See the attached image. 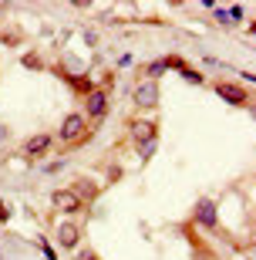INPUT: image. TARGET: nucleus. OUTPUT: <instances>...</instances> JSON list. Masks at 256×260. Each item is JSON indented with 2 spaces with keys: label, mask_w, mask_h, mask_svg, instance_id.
Wrapping results in <instances>:
<instances>
[{
  "label": "nucleus",
  "mask_w": 256,
  "mask_h": 260,
  "mask_svg": "<svg viewBox=\"0 0 256 260\" xmlns=\"http://www.w3.org/2000/svg\"><path fill=\"white\" fill-rule=\"evenodd\" d=\"M91 128L95 125H91L81 112H71V115L61 122V128H57V139L64 145H85L88 139H91Z\"/></svg>",
  "instance_id": "obj_1"
},
{
  "label": "nucleus",
  "mask_w": 256,
  "mask_h": 260,
  "mask_svg": "<svg viewBox=\"0 0 256 260\" xmlns=\"http://www.w3.org/2000/svg\"><path fill=\"white\" fill-rule=\"evenodd\" d=\"M81 115L91 122V125L98 128V122H101L104 115H108V88H91L85 98V112Z\"/></svg>",
  "instance_id": "obj_2"
},
{
  "label": "nucleus",
  "mask_w": 256,
  "mask_h": 260,
  "mask_svg": "<svg viewBox=\"0 0 256 260\" xmlns=\"http://www.w3.org/2000/svg\"><path fill=\"white\" fill-rule=\"evenodd\" d=\"M212 91H216L223 102L239 105V108H249V102H253V98H249V91L243 85H236V81H216V85H212Z\"/></svg>",
  "instance_id": "obj_3"
},
{
  "label": "nucleus",
  "mask_w": 256,
  "mask_h": 260,
  "mask_svg": "<svg viewBox=\"0 0 256 260\" xmlns=\"http://www.w3.org/2000/svg\"><path fill=\"white\" fill-rule=\"evenodd\" d=\"M54 240L61 250H75L78 240H81V223L78 220H61L57 223V230H54Z\"/></svg>",
  "instance_id": "obj_4"
},
{
  "label": "nucleus",
  "mask_w": 256,
  "mask_h": 260,
  "mask_svg": "<svg viewBox=\"0 0 256 260\" xmlns=\"http://www.w3.org/2000/svg\"><path fill=\"white\" fill-rule=\"evenodd\" d=\"M192 220L199 223L202 230H216V226H219V213H216V203L202 196V200L196 203V206H192Z\"/></svg>",
  "instance_id": "obj_5"
},
{
  "label": "nucleus",
  "mask_w": 256,
  "mask_h": 260,
  "mask_svg": "<svg viewBox=\"0 0 256 260\" xmlns=\"http://www.w3.org/2000/svg\"><path fill=\"white\" fill-rule=\"evenodd\" d=\"M128 132H132L135 145L149 142V139H159V122H155V118H132V122H128Z\"/></svg>",
  "instance_id": "obj_6"
},
{
  "label": "nucleus",
  "mask_w": 256,
  "mask_h": 260,
  "mask_svg": "<svg viewBox=\"0 0 256 260\" xmlns=\"http://www.w3.org/2000/svg\"><path fill=\"white\" fill-rule=\"evenodd\" d=\"M135 105L145 108V112H152L159 105V85L155 81H138L135 85Z\"/></svg>",
  "instance_id": "obj_7"
},
{
  "label": "nucleus",
  "mask_w": 256,
  "mask_h": 260,
  "mask_svg": "<svg viewBox=\"0 0 256 260\" xmlns=\"http://www.w3.org/2000/svg\"><path fill=\"white\" fill-rule=\"evenodd\" d=\"M51 145H54V135H51V132L30 135L27 142H24V155H27V159H41V155L51 152Z\"/></svg>",
  "instance_id": "obj_8"
},
{
  "label": "nucleus",
  "mask_w": 256,
  "mask_h": 260,
  "mask_svg": "<svg viewBox=\"0 0 256 260\" xmlns=\"http://www.w3.org/2000/svg\"><path fill=\"white\" fill-rule=\"evenodd\" d=\"M51 203H54V210H61V213H78L85 203L75 196V189H54L51 193Z\"/></svg>",
  "instance_id": "obj_9"
},
{
  "label": "nucleus",
  "mask_w": 256,
  "mask_h": 260,
  "mask_svg": "<svg viewBox=\"0 0 256 260\" xmlns=\"http://www.w3.org/2000/svg\"><path fill=\"white\" fill-rule=\"evenodd\" d=\"M212 17L219 24H239L243 20V7L239 4H233V7H212Z\"/></svg>",
  "instance_id": "obj_10"
},
{
  "label": "nucleus",
  "mask_w": 256,
  "mask_h": 260,
  "mask_svg": "<svg viewBox=\"0 0 256 260\" xmlns=\"http://www.w3.org/2000/svg\"><path fill=\"white\" fill-rule=\"evenodd\" d=\"M169 68H165V58H159V61H149L145 64V81H155L159 75H165Z\"/></svg>",
  "instance_id": "obj_11"
},
{
  "label": "nucleus",
  "mask_w": 256,
  "mask_h": 260,
  "mask_svg": "<svg viewBox=\"0 0 256 260\" xmlns=\"http://www.w3.org/2000/svg\"><path fill=\"white\" fill-rule=\"evenodd\" d=\"M155 145H159V139H149V142H138V155H142V159H152Z\"/></svg>",
  "instance_id": "obj_12"
},
{
  "label": "nucleus",
  "mask_w": 256,
  "mask_h": 260,
  "mask_svg": "<svg viewBox=\"0 0 256 260\" xmlns=\"http://www.w3.org/2000/svg\"><path fill=\"white\" fill-rule=\"evenodd\" d=\"M179 75H182V78H186V81H192V85H202V81H206V78H202V75H199V71H192V68H189V64L182 68Z\"/></svg>",
  "instance_id": "obj_13"
},
{
  "label": "nucleus",
  "mask_w": 256,
  "mask_h": 260,
  "mask_svg": "<svg viewBox=\"0 0 256 260\" xmlns=\"http://www.w3.org/2000/svg\"><path fill=\"white\" fill-rule=\"evenodd\" d=\"M7 220H10V210L4 206V200H0V223H7Z\"/></svg>",
  "instance_id": "obj_14"
},
{
  "label": "nucleus",
  "mask_w": 256,
  "mask_h": 260,
  "mask_svg": "<svg viewBox=\"0 0 256 260\" xmlns=\"http://www.w3.org/2000/svg\"><path fill=\"white\" fill-rule=\"evenodd\" d=\"M4 139H7V125H0V142H4Z\"/></svg>",
  "instance_id": "obj_15"
}]
</instances>
